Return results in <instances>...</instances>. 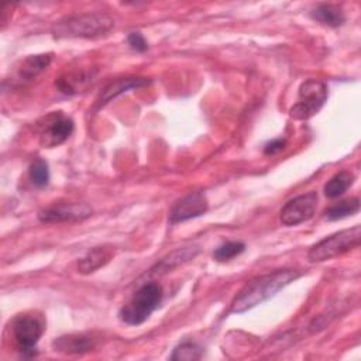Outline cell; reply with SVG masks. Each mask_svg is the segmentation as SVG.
I'll use <instances>...</instances> for the list:
<instances>
[{
    "instance_id": "6da1fadb",
    "label": "cell",
    "mask_w": 361,
    "mask_h": 361,
    "mask_svg": "<svg viewBox=\"0 0 361 361\" xmlns=\"http://www.w3.org/2000/svg\"><path fill=\"white\" fill-rule=\"evenodd\" d=\"M302 274L296 269H276L251 278L230 305V313H244L276 295Z\"/></svg>"
},
{
    "instance_id": "7a4b0ae2",
    "label": "cell",
    "mask_w": 361,
    "mask_h": 361,
    "mask_svg": "<svg viewBox=\"0 0 361 361\" xmlns=\"http://www.w3.org/2000/svg\"><path fill=\"white\" fill-rule=\"evenodd\" d=\"M114 27V18L107 13H83L65 17L52 25L55 38H97Z\"/></svg>"
},
{
    "instance_id": "3957f363",
    "label": "cell",
    "mask_w": 361,
    "mask_h": 361,
    "mask_svg": "<svg viewBox=\"0 0 361 361\" xmlns=\"http://www.w3.org/2000/svg\"><path fill=\"white\" fill-rule=\"evenodd\" d=\"M162 299V288L155 282L140 286L133 298L120 309V320L130 326L142 324L158 307Z\"/></svg>"
},
{
    "instance_id": "277c9868",
    "label": "cell",
    "mask_w": 361,
    "mask_h": 361,
    "mask_svg": "<svg viewBox=\"0 0 361 361\" xmlns=\"http://www.w3.org/2000/svg\"><path fill=\"white\" fill-rule=\"evenodd\" d=\"M360 241L361 227L357 224L351 228L333 233L316 243L309 250L307 258L310 262H323L357 248L360 245Z\"/></svg>"
},
{
    "instance_id": "5b68a950",
    "label": "cell",
    "mask_w": 361,
    "mask_h": 361,
    "mask_svg": "<svg viewBox=\"0 0 361 361\" xmlns=\"http://www.w3.org/2000/svg\"><path fill=\"white\" fill-rule=\"evenodd\" d=\"M327 99V86L319 79H307L299 87L298 102L290 107L289 116L295 120L313 117Z\"/></svg>"
},
{
    "instance_id": "8992f818",
    "label": "cell",
    "mask_w": 361,
    "mask_h": 361,
    "mask_svg": "<svg viewBox=\"0 0 361 361\" xmlns=\"http://www.w3.org/2000/svg\"><path fill=\"white\" fill-rule=\"evenodd\" d=\"M44 322L35 314H18L13 322V338L18 351L32 354L44 333Z\"/></svg>"
},
{
    "instance_id": "52a82bcc",
    "label": "cell",
    "mask_w": 361,
    "mask_h": 361,
    "mask_svg": "<svg viewBox=\"0 0 361 361\" xmlns=\"http://www.w3.org/2000/svg\"><path fill=\"white\" fill-rule=\"evenodd\" d=\"M317 193L307 192L290 199L279 213L281 223L285 226H296L313 217L317 207Z\"/></svg>"
},
{
    "instance_id": "ba28073f",
    "label": "cell",
    "mask_w": 361,
    "mask_h": 361,
    "mask_svg": "<svg viewBox=\"0 0 361 361\" xmlns=\"http://www.w3.org/2000/svg\"><path fill=\"white\" fill-rule=\"evenodd\" d=\"M73 131V121L61 111L45 118V126L39 133V144L45 148H54L65 142Z\"/></svg>"
},
{
    "instance_id": "9c48e42d",
    "label": "cell",
    "mask_w": 361,
    "mask_h": 361,
    "mask_svg": "<svg viewBox=\"0 0 361 361\" xmlns=\"http://www.w3.org/2000/svg\"><path fill=\"white\" fill-rule=\"evenodd\" d=\"M92 216V209L83 203H55L38 212V219L42 223L78 221Z\"/></svg>"
},
{
    "instance_id": "30bf717a",
    "label": "cell",
    "mask_w": 361,
    "mask_h": 361,
    "mask_svg": "<svg viewBox=\"0 0 361 361\" xmlns=\"http://www.w3.org/2000/svg\"><path fill=\"white\" fill-rule=\"evenodd\" d=\"M209 209V202L202 192H190L179 199L169 212V223L176 224L202 216Z\"/></svg>"
},
{
    "instance_id": "8fae6325",
    "label": "cell",
    "mask_w": 361,
    "mask_h": 361,
    "mask_svg": "<svg viewBox=\"0 0 361 361\" xmlns=\"http://www.w3.org/2000/svg\"><path fill=\"white\" fill-rule=\"evenodd\" d=\"M96 71L76 68L65 71L56 80L55 86L65 94H78L85 92L94 82Z\"/></svg>"
},
{
    "instance_id": "7c38bea8",
    "label": "cell",
    "mask_w": 361,
    "mask_h": 361,
    "mask_svg": "<svg viewBox=\"0 0 361 361\" xmlns=\"http://www.w3.org/2000/svg\"><path fill=\"white\" fill-rule=\"evenodd\" d=\"M151 80L148 78H121V79H117L111 83H109L103 90L102 93L99 94V99H97V103L100 106H104L106 103L111 102L113 99L118 97L120 94L128 92V90H133V89H138V87H142V86H147Z\"/></svg>"
},
{
    "instance_id": "4fadbf2b",
    "label": "cell",
    "mask_w": 361,
    "mask_h": 361,
    "mask_svg": "<svg viewBox=\"0 0 361 361\" xmlns=\"http://www.w3.org/2000/svg\"><path fill=\"white\" fill-rule=\"evenodd\" d=\"M52 348L63 354H83L94 348V338L86 334H68L55 338Z\"/></svg>"
},
{
    "instance_id": "5bb4252c",
    "label": "cell",
    "mask_w": 361,
    "mask_h": 361,
    "mask_svg": "<svg viewBox=\"0 0 361 361\" xmlns=\"http://www.w3.org/2000/svg\"><path fill=\"white\" fill-rule=\"evenodd\" d=\"M113 257V248L107 245L90 248L78 262V271L80 274H92L104 267Z\"/></svg>"
},
{
    "instance_id": "9a60e30c",
    "label": "cell",
    "mask_w": 361,
    "mask_h": 361,
    "mask_svg": "<svg viewBox=\"0 0 361 361\" xmlns=\"http://www.w3.org/2000/svg\"><path fill=\"white\" fill-rule=\"evenodd\" d=\"M199 252V248L197 247H183V248H178L175 251H172L171 254H168L166 257H164L159 262L155 264V267H152L149 271L151 274H165L185 262H188L189 259L195 258L196 254Z\"/></svg>"
},
{
    "instance_id": "2e32d148",
    "label": "cell",
    "mask_w": 361,
    "mask_h": 361,
    "mask_svg": "<svg viewBox=\"0 0 361 361\" xmlns=\"http://www.w3.org/2000/svg\"><path fill=\"white\" fill-rule=\"evenodd\" d=\"M52 61V54H39V55H30L24 61L20 62L17 68V76L23 82H28L37 78L42 71L48 68Z\"/></svg>"
},
{
    "instance_id": "e0dca14e",
    "label": "cell",
    "mask_w": 361,
    "mask_h": 361,
    "mask_svg": "<svg viewBox=\"0 0 361 361\" xmlns=\"http://www.w3.org/2000/svg\"><path fill=\"white\" fill-rule=\"evenodd\" d=\"M310 16L313 20H316L317 23L327 25V27H338L345 21L343 10L338 6L327 4V3L317 4L312 10Z\"/></svg>"
},
{
    "instance_id": "ac0fdd59",
    "label": "cell",
    "mask_w": 361,
    "mask_h": 361,
    "mask_svg": "<svg viewBox=\"0 0 361 361\" xmlns=\"http://www.w3.org/2000/svg\"><path fill=\"white\" fill-rule=\"evenodd\" d=\"M354 173L347 169L337 172L324 185V195L330 199L341 196L354 183Z\"/></svg>"
},
{
    "instance_id": "d6986e66",
    "label": "cell",
    "mask_w": 361,
    "mask_h": 361,
    "mask_svg": "<svg viewBox=\"0 0 361 361\" xmlns=\"http://www.w3.org/2000/svg\"><path fill=\"white\" fill-rule=\"evenodd\" d=\"M358 210H360V199L358 197H351V199L343 200V202L331 206L326 212V217L329 220H340V219L355 214Z\"/></svg>"
},
{
    "instance_id": "ffe728a7",
    "label": "cell",
    "mask_w": 361,
    "mask_h": 361,
    "mask_svg": "<svg viewBox=\"0 0 361 361\" xmlns=\"http://www.w3.org/2000/svg\"><path fill=\"white\" fill-rule=\"evenodd\" d=\"M28 176H30V180L32 182L34 186L37 188H44L45 185H48L49 182V169H48V164L38 158L35 159L30 168H28Z\"/></svg>"
},
{
    "instance_id": "44dd1931",
    "label": "cell",
    "mask_w": 361,
    "mask_h": 361,
    "mask_svg": "<svg viewBox=\"0 0 361 361\" xmlns=\"http://www.w3.org/2000/svg\"><path fill=\"white\" fill-rule=\"evenodd\" d=\"M202 357V347L192 341H185L173 348V353L171 354V360L178 361H193L199 360Z\"/></svg>"
},
{
    "instance_id": "7402d4cb",
    "label": "cell",
    "mask_w": 361,
    "mask_h": 361,
    "mask_svg": "<svg viewBox=\"0 0 361 361\" xmlns=\"http://www.w3.org/2000/svg\"><path fill=\"white\" fill-rule=\"evenodd\" d=\"M245 250V244L241 241H227L217 247L213 252V258L219 262L230 261L231 258L240 255Z\"/></svg>"
},
{
    "instance_id": "603a6c76",
    "label": "cell",
    "mask_w": 361,
    "mask_h": 361,
    "mask_svg": "<svg viewBox=\"0 0 361 361\" xmlns=\"http://www.w3.org/2000/svg\"><path fill=\"white\" fill-rule=\"evenodd\" d=\"M127 42L131 47V49H134L137 52H144L148 48V44H147L145 38L140 32H131L127 37Z\"/></svg>"
},
{
    "instance_id": "cb8c5ba5",
    "label": "cell",
    "mask_w": 361,
    "mask_h": 361,
    "mask_svg": "<svg viewBox=\"0 0 361 361\" xmlns=\"http://www.w3.org/2000/svg\"><path fill=\"white\" fill-rule=\"evenodd\" d=\"M285 144H286V141L282 140V138L272 140V141H269V142L265 144V147H264V154H265V155H274V154L282 151V149L285 148Z\"/></svg>"
}]
</instances>
